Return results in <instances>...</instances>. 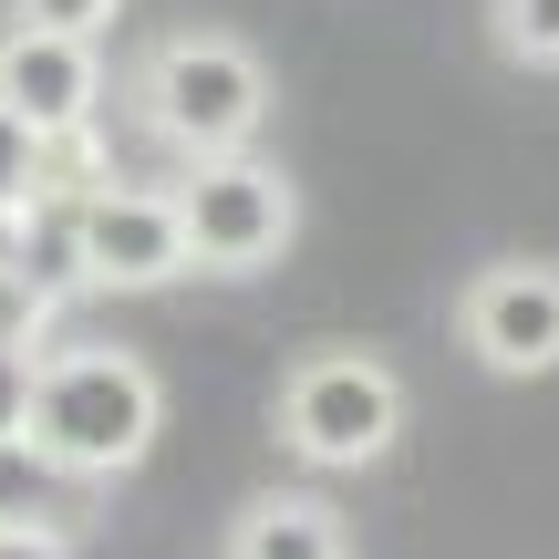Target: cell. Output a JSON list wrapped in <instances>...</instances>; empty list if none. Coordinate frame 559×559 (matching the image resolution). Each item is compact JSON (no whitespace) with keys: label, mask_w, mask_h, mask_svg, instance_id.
I'll list each match as a JSON object with an SVG mask.
<instances>
[{"label":"cell","mask_w":559,"mask_h":559,"mask_svg":"<svg viewBox=\"0 0 559 559\" xmlns=\"http://www.w3.org/2000/svg\"><path fill=\"white\" fill-rule=\"evenodd\" d=\"M218 559H353V528H342V508L321 487H270V498H249L228 519Z\"/></svg>","instance_id":"8"},{"label":"cell","mask_w":559,"mask_h":559,"mask_svg":"<svg viewBox=\"0 0 559 559\" xmlns=\"http://www.w3.org/2000/svg\"><path fill=\"white\" fill-rule=\"evenodd\" d=\"M73 498H83V477H62V466L41 456L32 425L0 436V528H73Z\"/></svg>","instance_id":"9"},{"label":"cell","mask_w":559,"mask_h":559,"mask_svg":"<svg viewBox=\"0 0 559 559\" xmlns=\"http://www.w3.org/2000/svg\"><path fill=\"white\" fill-rule=\"evenodd\" d=\"M0 104H11L32 135H73L104 115V41L94 32H41L11 21L0 32Z\"/></svg>","instance_id":"7"},{"label":"cell","mask_w":559,"mask_h":559,"mask_svg":"<svg viewBox=\"0 0 559 559\" xmlns=\"http://www.w3.org/2000/svg\"><path fill=\"white\" fill-rule=\"evenodd\" d=\"M187 270H198V249H187L177 187H115V177L83 187V280L94 290L145 300V290H177Z\"/></svg>","instance_id":"5"},{"label":"cell","mask_w":559,"mask_h":559,"mask_svg":"<svg viewBox=\"0 0 559 559\" xmlns=\"http://www.w3.org/2000/svg\"><path fill=\"white\" fill-rule=\"evenodd\" d=\"M177 207H187V249H198L207 280H260V270L290 260V239H300V187L280 177L260 145L198 156L177 177Z\"/></svg>","instance_id":"4"},{"label":"cell","mask_w":559,"mask_h":559,"mask_svg":"<svg viewBox=\"0 0 559 559\" xmlns=\"http://www.w3.org/2000/svg\"><path fill=\"white\" fill-rule=\"evenodd\" d=\"M52 321H62V300L41 290V280L21 270L11 249H0V342H21V353H41V342H52Z\"/></svg>","instance_id":"12"},{"label":"cell","mask_w":559,"mask_h":559,"mask_svg":"<svg viewBox=\"0 0 559 559\" xmlns=\"http://www.w3.org/2000/svg\"><path fill=\"white\" fill-rule=\"evenodd\" d=\"M11 21H41V32H115L124 21V0H11Z\"/></svg>","instance_id":"13"},{"label":"cell","mask_w":559,"mask_h":559,"mask_svg":"<svg viewBox=\"0 0 559 559\" xmlns=\"http://www.w3.org/2000/svg\"><path fill=\"white\" fill-rule=\"evenodd\" d=\"M0 559H73V528H0Z\"/></svg>","instance_id":"15"},{"label":"cell","mask_w":559,"mask_h":559,"mask_svg":"<svg viewBox=\"0 0 559 559\" xmlns=\"http://www.w3.org/2000/svg\"><path fill=\"white\" fill-rule=\"evenodd\" d=\"M487 41L519 73H559V0H487Z\"/></svg>","instance_id":"10"},{"label":"cell","mask_w":559,"mask_h":559,"mask_svg":"<svg viewBox=\"0 0 559 559\" xmlns=\"http://www.w3.org/2000/svg\"><path fill=\"white\" fill-rule=\"evenodd\" d=\"M166 436V383L124 342H41L32 362V445L83 487H115L156 456Z\"/></svg>","instance_id":"1"},{"label":"cell","mask_w":559,"mask_h":559,"mask_svg":"<svg viewBox=\"0 0 559 559\" xmlns=\"http://www.w3.org/2000/svg\"><path fill=\"white\" fill-rule=\"evenodd\" d=\"M41 187H52V135H32V124L0 104V228H11Z\"/></svg>","instance_id":"11"},{"label":"cell","mask_w":559,"mask_h":559,"mask_svg":"<svg viewBox=\"0 0 559 559\" xmlns=\"http://www.w3.org/2000/svg\"><path fill=\"white\" fill-rule=\"evenodd\" d=\"M456 342L498 383L559 373V260H487L456 290Z\"/></svg>","instance_id":"6"},{"label":"cell","mask_w":559,"mask_h":559,"mask_svg":"<svg viewBox=\"0 0 559 559\" xmlns=\"http://www.w3.org/2000/svg\"><path fill=\"white\" fill-rule=\"evenodd\" d=\"M404 415H415V394H404V373L383 353H362V342H321V353H300L290 373H280V445H290L300 466H321V477H362V466H383L404 445Z\"/></svg>","instance_id":"3"},{"label":"cell","mask_w":559,"mask_h":559,"mask_svg":"<svg viewBox=\"0 0 559 559\" xmlns=\"http://www.w3.org/2000/svg\"><path fill=\"white\" fill-rule=\"evenodd\" d=\"M32 362H41V353L0 342V436H21V425H32Z\"/></svg>","instance_id":"14"},{"label":"cell","mask_w":559,"mask_h":559,"mask_svg":"<svg viewBox=\"0 0 559 559\" xmlns=\"http://www.w3.org/2000/svg\"><path fill=\"white\" fill-rule=\"evenodd\" d=\"M135 124L166 145L177 166L198 156H228V145H260L270 124V62L249 52L239 32H218V21H187V32H166L156 52L135 62Z\"/></svg>","instance_id":"2"}]
</instances>
